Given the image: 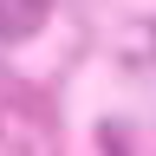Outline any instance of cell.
Masks as SVG:
<instances>
[{
    "instance_id": "7a4b0ae2",
    "label": "cell",
    "mask_w": 156,
    "mask_h": 156,
    "mask_svg": "<svg viewBox=\"0 0 156 156\" xmlns=\"http://www.w3.org/2000/svg\"><path fill=\"white\" fill-rule=\"evenodd\" d=\"M52 0H0V46H20V39H33L46 26Z\"/></svg>"
},
{
    "instance_id": "6da1fadb",
    "label": "cell",
    "mask_w": 156,
    "mask_h": 156,
    "mask_svg": "<svg viewBox=\"0 0 156 156\" xmlns=\"http://www.w3.org/2000/svg\"><path fill=\"white\" fill-rule=\"evenodd\" d=\"M0 156H58L52 117L20 91H0Z\"/></svg>"
}]
</instances>
